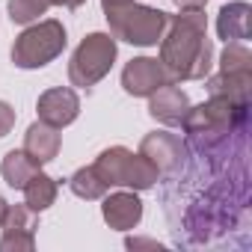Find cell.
<instances>
[{
	"label": "cell",
	"instance_id": "d4e9b609",
	"mask_svg": "<svg viewBox=\"0 0 252 252\" xmlns=\"http://www.w3.org/2000/svg\"><path fill=\"white\" fill-rule=\"evenodd\" d=\"M125 3H134V0H101L104 9H113V6H125Z\"/></svg>",
	"mask_w": 252,
	"mask_h": 252
},
{
	"label": "cell",
	"instance_id": "7c38bea8",
	"mask_svg": "<svg viewBox=\"0 0 252 252\" xmlns=\"http://www.w3.org/2000/svg\"><path fill=\"white\" fill-rule=\"evenodd\" d=\"M187 110H190L187 92L181 86H175V83H166V86H160L158 92L149 95V113L160 125H181Z\"/></svg>",
	"mask_w": 252,
	"mask_h": 252
},
{
	"label": "cell",
	"instance_id": "e0dca14e",
	"mask_svg": "<svg viewBox=\"0 0 252 252\" xmlns=\"http://www.w3.org/2000/svg\"><path fill=\"white\" fill-rule=\"evenodd\" d=\"M0 172H3V181L12 190H24V184L39 172V163L27 155V152H9L0 163Z\"/></svg>",
	"mask_w": 252,
	"mask_h": 252
},
{
	"label": "cell",
	"instance_id": "8992f818",
	"mask_svg": "<svg viewBox=\"0 0 252 252\" xmlns=\"http://www.w3.org/2000/svg\"><path fill=\"white\" fill-rule=\"evenodd\" d=\"M113 63H116V39L110 33H89L71 54L68 80L71 86L89 89L110 74Z\"/></svg>",
	"mask_w": 252,
	"mask_h": 252
},
{
	"label": "cell",
	"instance_id": "4fadbf2b",
	"mask_svg": "<svg viewBox=\"0 0 252 252\" xmlns=\"http://www.w3.org/2000/svg\"><path fill=\"white\" fill-rule=\"evenodd\" d=\"M60 146H63V137H60V128H51L45 122H33L27 134H24V152L42 166V163H51L57 155H60Z\"/></svg>",
	"mask_w": 252,
	"mask_h": 252
},
{
	"label": "cell",
	"instance_id": "44dd1931",
	"mask_svg": "<svg viewBox=\"0 0 252 252\" xmlns=\"http://www.w3.org/2000/svg\"><path fill=\"white\" fill-rule=\"evenodd\" d=\"M12 128H15V110L6 101H0V137H6Z\"/></svg>",
	"mask_w": 252,
	"mask_h": 252
},
{
	"label": "cell",
	"instance_id": "2e32d148",
	"mask_svg": "<svg viewBox=\"0 0 252 252\" xmlns=\"http://www.w3.org/2000/svg\"><path fill=\"white\" fill-rule=\"evenodd\" d=\"M57 193H60L57 181H54L51 175H45V172H36V175L24 184V205H27L30 211H36V214H42V211H48V208L57 202Z\"/></svg>",
	"mask_w": 252,
	"mask_h": 252
},
{
	"label": "cell",
	"instance_id": "277c9868",
	"mask_svg": "<svg viewBox=\"0 0 252 252\" xmlns=\"http://www.w3.org/2000/svg\"><path fill=\"white\" fill-rule=\"evenodd\" d=\"M92 166L98 169L107 187H128V190H149L158 184V175H160L149 158L134 155L125 146L104 149Z\"/></svg>",
	"mask_w": 252,
	"mask_h": 252
},
{
	"label": "cell",
	"instance_id": "5bb4252c",
	"mask_svg": "<svg viewBox=\"0 0 252 252\" xmlns=\"http://www.w3.org/2000/svg\"><path fill=\"white\" fill-rule=\"evenodd\" d=\"M217 33L225 42H246L252 33V9L249 3L237 0V3H228L220 9L217 15Z\"/></svg>",
	"mask_w": 252,
	"mask_h": 252
},
{
	"label": "cell",
	"instance_id": "7402d4cb",
	"mask_svg": "<svg viewBox=\"0 0 252 252\" xmlns=\"http://www.w3.org/2000/svg\"><path fill=\"white\" fill-rule=\"evenodd\" d=\"M125 243H128V249H163L158 240H149V237H128Z\"/></svg>",
	"mask_w": 252,
	"mask_h": 252
},
{
	"label": "cell",
	"instance_id": "ffe728a7",
	"mask_svg": "<svg viewBox=\"0 0 252 252\" xmlns=\"http://www.w3.org/2000/svg\"><path fill=\"white\" fill-rule=\"evenodd\" d=\"M222 71H252V54L243 42H225V51L220 57Z\"/></svg>",
	"mask_w": 252,
	"mask_h": 252
},
{
	"label": "cell",
	"instance_id": "cb8c5ba5",
	"mask_svg": "<svg viewBox=\"0 0 252 252\" xmlns=\"http://www.w3.org/2000/svg\"><path fill=\"white\" fill-rule=\"evenodd\" d=\"M83 3H86V0H51V6H65V9H77Z\"/></svg>",
	"mask_w": 252,
	"mask_h": 252
},
{
	"label": "cell",
	"instance_id": "30bf717a",
	"mask_svg": "<svg viewBox=\"0 0 252 252\" xmlns=\"http://www.w3.org/2000/svg\"><path fill=\"white\" fill-rule=\"evenodd\" d=\"M140 155L149 158L158 166V172H175L184 160V143L169 131H155V134L143 137Z\"/></svg>",
	"mask_w": 252,
	"mask_h": 252
},
{
	"label": "cell",
	"instance_id": "ba28073f",
	"mask_svg": "<svg viewBox=\"0 0 252 252\" xmlns=\"http://www.w3.org/2000/svg\"><path fill=\"white\" fill-rule=\"evenodd\" d=\"M166 83H172V80H169L163 63L152 60V57H137L122 71V86H125V92L134 95V98H149L152 92H158Z\"/></svg>",
	"mask_w": 252,
	"mask_h": 252
},
{
	"label": "cell",
	"instance_id": "6da1fadb",
	"mask_svg": "<svg viewBox=\"0 0 252 252\" xmlns=\"http://www.w3.org/2000/svg\"><path fill=\"white\" fill-rule=\"evenodd\" d=\"M166 36H160V63L169 80H205L214 65L205 9H181L178 15L166 18Z\"/></svg>",
	"mask_w": 252,
	"mask_h": 252
},
{
	"label": "cell",
	"instance_id": "7a4b0ae2",
	"mask_svg": "<svg viewBox=\"0 0 252 252\" xmlns=\"http://www.w3.org/2000/svg\"><path fill=\"white\" fill-rule=\"evenodd\" d=\"M246 107L249 104H237L225 95H211L205 104L190 107L181 122V128L187 134V146L199 155L214 152L228 140V134L240 128V122L246 119Z\"/></svg>",
	"mask_w": 252,
	"mask_h": 252
},
{
	"label": "cell",
	"instance_id": "9c48e42d",
	"mask_svg": "<svg viewBox=\"0 0 252 252\" xmlns=\"http://www.w3.org/2000/svg\"><path fill=\"white\" fill-rule=\"evenodd\" d=\"M36 110H39V122L51 125V128H65L80 113V98L68 86H54V89L39 95Z\"/></svg>",
	"mask_w": 252,
	"mask_h": 252
},
{
	"label": "cell",
	"instance_id": "5b68a950",
	"mask_svg": "<svg viewBox=\"0 0 252 252\" xmlns=\"http://www.w3.org/2000/svg\"><path fill=\"white\" fill-rule=\"evenodd\" d=\"M65 27L57 18L30 24L12 45V63L18 68H42L65 51Z\"/></svg>",
	"mask_w": 252,
	"mask_h": 252
},
{
	"label": "cell",
	"instance_id": "603a6c76",
	"mask_svg": "<svg viewBox=\"0 0 252 252\" xmlns=\"http://www.w3.org/2000/svg\"><path fill=\"white\" fill-rule=\"evenodd\" d=\"M178 9H205V0H175Z\"/></svg>",
	"mask_w": 252,
	"mask_h": 252
},
{
	"label": "cell",
	"instance_id": "484cf974",
	"mask_svg": "<svg viewBox=\"0 0 252 252\" xmlns=\"http://www.w3.org/2000/svg\"><path fill=\"white\" fill-rule=\"evenodd\" d=\"M6 208H9V205H6V199L0 196V222H3V217H6Z\"/></svg>",
	"mask_w": 252,
	"mask_h": 252
},
{
	"label": "cell",
	"instance_id": "52a82bcc",
	"mask_svg": "<svg viewBox=\"0 0 252 252\" xmlns=\"http://www.w3.org/2000/svg\"><path fill=\"white\" fill-rule=\"evenodd\" d=\"M0 228H3V237H0V252H33L36 249L39 217L27 205H9L3 222H0Z\"/></svg>",
	"mask_w": 252,
	"mask_h": 252
},
{
	"label": "cell",
	"instance_id": "3957f363",
	"mask_svg": "<svg viewBox=\"0 0 252 252\" xmlns=\"http://www.w3.org/2000/svg\"><path fill=\"white\" fill-rule=\"evenodd\" d=\"M107 24H110V36L122 39L128 45H140V48H152L160 42L163 30H166V12L143 6V3H125V6H113L104 9Z\"/></svg>",
	"mask_w": 252,
	"mask_h": 252
},
{
	"label": "cell",
	"instance_id": "ac0fdd59",
	"mask_svg": "<svg viewBox=\"0 0 252 252\" xmlns=\"http://www.w3.org/2000/svg\"><path fill=\"white\" fill-rule=\"evenodd\" d=\"M71 193L77 196V199H86V202H95V199H104V193L110 190L107 184H104V178L98 175V169L95 166H83V169H77L74 175H71Z\"/></svg>",
	"mask_w": 252,
	"mask_h": 252
},
{
	"label": "cell",
	"instance_id": "8fae6325",
	"mask_svg": "<svg viewBox=\"0 0 252 252\" xmlns=\"http://www.w3.org/2000/svg\"><path fill=\"white\" fill-rule=\"evenodd\" d=\"M101 214H104V222L116 231H131L140 220H143V202L134 190H122V193H113L104 199L101 205Z\"/></svg>",
	"mask_w": 252,
	"mask_h": 252
},
{
	"label": "cell",
	"instance_id": "d6986e66",
	"mask_svg": "<svg viewBox=\"0 0 252 252\" xmlns=\"http://www.w3.org/2000/svg\"><path fill=\"white\" fill-rule=\"evenodd\" d=\"M48 9H51V0H9V21L12 24H33Z\"/></svg>",
	"mask_w": 252,
	"mask_h": 252
},
{
	"label": "cell",
	"instance_id": "9a60e30c",
	"mask_svg": "<svg viewBox=\"0 0 252 252\" xmlns=\"http://www.w3.org/2000/svg\"><path fill=\"white\" fill-rule=\"evenodd\" d=\"M249 89H252V71H222L208 80L211 95H225L237 104H249Z\"/></svg>",
	"mask_w": 252,
	"mask_h": 252
}]
</instances>
